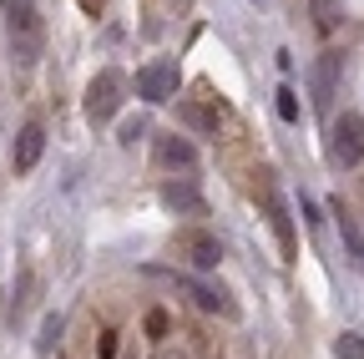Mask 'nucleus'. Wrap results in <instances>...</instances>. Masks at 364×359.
<instances>
[{
  "instance_id": "nucleus-1",
  "label": "nucleus",
  "mask_w": 364,
  "mask_h": 359,
  "mask_svg": "<svg viewBox=\"0 0 364 359\" xmlns=\"http://www.w3.org/2000/svg\"><path fill=\"white\" fill-rule=\"evenodd\" d=\"M0 16H6V41H11V56L21 66H36L46 51V26L36 0H0Z\"/></svg>"
},
{
  "instance_id": "nucleus-2",
  "label": "nucleus",
  "mask_w": 364,
  "mask_h": 359,
  "mask_svg": "<svg viewBox=\"0 0 364 359\" xmlns=\"http://www.w3.org/2000/svg\"><path fill=\"white\" fill-rule=\"evenodd\" d=\"M329 162L344 172L364 162V117L359 112H339L329 122Z\"/></svg>"
},
{
  "instance_id": "nucleus-3",
  "label": "nucleus",
  "mask_w": 364,
  "mask_h": 359,
  "mask_svg": "<svg viewBox=\"0 0 364 359\" xmlns=\"http://www.w3.org/2000/svg\"><path fill=\"white\" fill-rule=\"evenodd\" d=\"M122 92H127V76L122 71H97L91 76V86H86V122L91 127H107L112 117H117V107H122Z\"/></svg>"
},
{
  "instance_id": "nucleus-4",
  "label": "nucleus",
  "mask_w": 364,
  "mask_h": 359,
  "mask_svg": "<svg viewBox=\"0 0 364 359\" xmlns=\"http://www.w3.org/2000/svg\"><path fill=\"white\" fill-rule=\"evenodd\" d=\"M177 92V66L172 61H152L136 71V97H147V102H167Z\"/></svg>"
},
{
  "instance_id": "nucleus-5",
  "label": "nucleus",
  "mask_w": 364,
  "mask_h": 359,
  "mask_svg": "<svg viewBox=\"0 0 364 359\" xmlns=\"http://www.w3.org/2000/svg\"><path fill=\"white\" fill-rule=\"evenodd\" d=\"M263 208H268V223H273V233H279V248H284V258H299V238H294V218H289V203L273 193V188H263Z\"/></svg>"
},
{
  "instance_id": "nucleus-6",
  "label": "nucleus",
  "mask_w": 364,
  "mask_h": 359,
  "mask_svg": "<svg viewBox=\"0 0 364 359\" xmlns=\"http://www.w3.org/2000/svg\"><path fill=\"white\" fill-rule=\"evenodd\" d=\"M41 152H46V132L31 122L21 137H16V147H11V167H16V172H31V167L41 162Z\"/></svg>"
},
{
  "instance_id": "nucleus-7",
  "label": "nucleus",
  "mask_w": 364,
  "mask_h": 359,
  "mask_svg": "<svg viewBox=\"0 0 364 359\" xmlns=\"http://www.w3.org/2000/svg\"><path fill=\"white\" fill-rule=\"evenodd\" d=\"M157 162H162V167H193V162H198V152H193V142H188V137L167 132V137H157Z\"/></svg>"
},
{
  "instance_id": "nucleus-8",
  "label": "nucleus",
  "mask_w": 364,
  "mask_h": 359,
  "mask_svg": "<svg viewBox=\"0 0 364 359\" xmlns=\"http://www.w3.org/2000/svg\"><path fill=\"white\" fill-rule=\"evenodd\" d=\"M188 258H193V268H218L223 263V243L213 233H188Z\"/></svg>"
},
{
  "instance_id": "nucleus-9",
  "label": "nucleus",
  "mask_w": 364,
  "mask_h": 359,
  "mask_svg": "<svg viewBox=\"0 0 364 359\" xmlns=\"http://www.w3.org/2000/svg\"><path fill=\"white\" fill-rule=\"evenodd\" d=\"M162 203H167L172 213H198V218H203V208H208V203L198 198V188H188V183H167V188H162Z\"/></svg>"
},
{
  "instance_id": "nucleus-10",
  "label": "nucleus",
  "mask_w": 364,
  "mask_h": 359,
  "mask_svg": "<svg viewBox=\"0 0 364 359\" xmlns=\"http://www.w3.org/2000/svg\"><path fill=\"white\" fill-rule=\"evenodd\" d=\"M334 71H339V56H324L314 66V102L318 107H329V97H334Z\"/></svg>"
},
{
  "instance_id": "nucleus-11",
  "label": "nucleus",
  "mask_w": 364,
  "mask_h": 359,
  "mask_svg": "<svg viewBox=\"0 0 364 359\" xmlns=\"http://www.w3.org/2000/svg\"><path fill=\"white\" fill-rule=\"evenodd\" d=\"M182 122L198 127V132H218V112H208V107H198V102H182Z\"/></svg>"
},
{
  "instance_id": "nucleus-12",
  "label": "nucleus",
  "mask_w": 364,
  "mask_h": 359,
  "mask_svg": "<svg viewBox=\"0 0 364 359\" xmlns=\"http://www.w3.org/2000/svg\"><path fill=\"white\" fill-rule=\"evenodd\" d=\"M193 299H198L208 314H218V309H223V314H233V304H228V294H223V289H203V284H193Z\"/></svg>"
},
{
  "instance_id": "nucleus-13",
  "label": "nucleus",
  "mask_w": 364,
  "mask_h": 359,
  "mask_svg": "<svg viewBox=\"0 0 364 359\" xmlns=\"http://www.w3.org/2000/svg\"><path fill=\"white\" fill-rule=\"evenodd\" d=\"M334 354H339V359H364V334H354V329L339 334V339H334Z\"/></svg>"
},
{
  "instance_id": "nucleus-14",
  "label": "nucleus",
  "mask_w": 364,
  "mask_h": 359,
  "mask_svg": "<svg viewBox=\"0 0 364 359\" xmlns=\"http://www.w3.org/2000/svg\"><path fill=\"white\" fill-rule=\"evenodd\" d=\"M334 6H339V0H314V26H318V36L334 31Z\"/></svg>"
},
{
  "instance_id": "nucleus-15",
  "label": "nucleus",
  "mask_w": 364,
  "mask_h": 359,
  "mask_svg": "<svg viewBox=\"0 0 364 359\" xmlns=\"http://www.w3.org/2000/svg\"><path fill=\"white\" fill-rule=\"evenodd\" d=\"M279 117H284V122H299V117H304V112H299V97L289 92V86H279Z\"/></svg>"
},
{
  "instance_id": "nucleus-16",
  "label": "nucleus",
  "mask_w": 364,
  "mask_h": 359,
  "mask_svg": "<svg viewBox=\"0 0 364 359\" xmlns=\"http://www.w3.org/2000/svg\"><path fill=\"white\" fill-rule=\"evenodd\" d=\"M167 329H172V319H167L162 309H152V314H147V334H157V339H162Z\"/></svg>"
},
{
  "instance_id": "nucleus-17",
  "label": "nucleus",
  "mask_w": 364,
  "mask_h": 359,
  "mask_svg": "<svg viewBox=\"0 0 364 359\" xmlns=\"http://www.w3.org/2000/svg\"><path fill=\"white\" fill-rule=\"evenodd\" d=\"M299 208H304V218H309V228H314V233H318V228H324V218H318V208H314L309 198H299Z\"/></svg>"
},
{
  "instance_id": "nucleus-18",
  "label": "nucleus",
  "mask_w": 364,
  "mask_h": 359,
  "mask_svg": "<svg viewBox=\"0 0 364 359\" xmlns=\"http://www.w3.org/2000/svg\"><path fill=\"white\" fill-rule=\"evenodd\" d=\"M136 137H142V122H127V127H122V142H127V147H132V142H136Z\"/></svg>"
},
{
  "instance_id": "nucleus-19",
  "label": "nucleus",
  "mask_w": 364,
  "mask_h": 359,
  "mask_svg": "<svg viewBox=\"0 0 364 359\" xmlns=\"http://www.w3.org/2000/svg\"><path fill=\"white\" fill-rule=\"evenodd\" d=\"M157 359H177V354H172V349H162V354H157Z\"/></svg>"
},
{
  "instance_id": "nucleus-20",
  "label": "nucleus",
  "mask_w": 364,
  "mask_h": 359,
  "mask_svg": "<svg viewBox=\"0 0 364 359\" xmlns=\"http://www.w3.org/2000/svg\"><path fill=\"white\" fill-rule=\"evenodd\" d=\"M359 263H364V243H359Z\"/></svg>"
}]
</instances>
